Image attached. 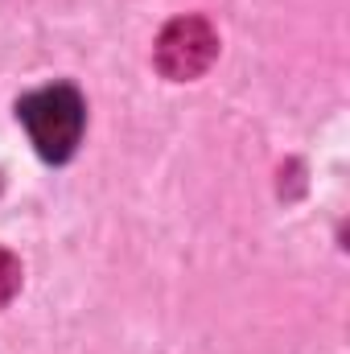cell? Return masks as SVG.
Instances as JSON below:
<instances>
[{
    "label": "cell",
    "mask_w": 350,
    "mask_h": 354,
    "mask_svg": "<svg viewBox=\"0 0 350 354\" xmlns=\"http://www.w3.org/2000/svg\"><path fill=\"white\" fill-rule=\"evenodd\" d=\"M214 50H219L214 29L202 17H181V21H174L161 33V41H157V66L169 79H194V75H202L210 66Z\"/></svg>",
    "instance_id": "7a4b0ae2"
},
{
    "label": "cell",
    "mask_w": 350,
    "mask_h": 354,
    "mask_svg": "<svg viewBox=\"0 0 350 354\" xmlns=\"http://www.w3.org/2000/svg\"><path fill=\"white\" fill-rule=\"evenodd\" d=\"M17 284H21V264L8 252H0V305L17 292Z\"/></svg>",
    "instance_id": "3957f363"
},
{
    "label": "cell",
    "mask_w": 350,
    "mask_h": 354,
    "mask_svg": "<svg viewBox=\"0 0 350 354\" xmlns=\"http://www.w3.org/2000/svg\"><path fill=\"white\" fill-rule=\"evenodd\" d=\"M17 115L37 149L42 161L62 165L75 157L79 140H83V124H87V103L71 83H54V87L29 91L17 103Z\"/></svg>",
    "instance_id": "6da1fadb"
}]
</instances>
